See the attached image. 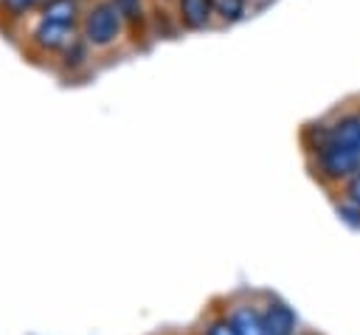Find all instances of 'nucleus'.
Masks as SVG:
<instances>
[{
  "mask_svg": "<svg viewBox=\"0 0 360 335\" xmlns=\"http://www.w3.org/2000/svg\"><path fill=\"white\" fill-rule=\"evenodd\" d=\"M318 155V169L323 177L329 180H343V177H352L357 169H360V155L338 141H332V132L329 138L315 149Z\"/></svg>",
  "mask_w": 360,
  "mask_h": 335,
  "instance_id": "1",
  "label": "nucleus"
},
{
  "mask_svg": "<svg viewBox=\"0 0 360 335\" xmlns=\"http://www.w3.org/2000/svg\"><path fill=\"white\" fill-rule=\"evenodd\" d=\"M118 28H121V11L115 3L96 6L84 20V34L93 45H110L118 37Z\"/></svg>",
  "mask_w": 360,
  "mask_h": 335,
  "instance_id": "2",
  "label": "nucleus"
},
{
  "mask_svg": "<svg viewBox=\"0 0 360 335\" xmlns=\"http://www.w3.org/2000/svg\"><path fill=\"white\" fill-rule=\"evenodd\" d=\"M264 329H267V335H292L295 332V312L287 304L273 301L264 312Z\"/></svg>",
  "mask_w": 360,
  "mask_h": 335,
  "instance_id": "3",
  "label": "nucleus"
},
{
  "mask_svg": "<svg viewBox=\"0 0 360 335\" xmlns=\"http://www.w3.org/2000/svg\"><path fill=\"white\" fill-rule=\"evenodd\" d=\"M231 324H233L236 335H267L264 318H262L253 307H245V304L231 312Z\"/></svg>",
  "mask_w": 360,
  "mask_h": 335,
  "instance_id": "4",
  "label": "nucleus"
},
{
  "mask_svg": "<svg viewBox=\"0 0 360 335\" xmlns=\"http://www.w3.org/2000/svg\"><path fill=\"white\" fill-rule=\"evenodd\" d=\"M329 132H332V141H338L360 155V118H354V115L340 118L335 127H329Z\"/></svg>",
  "mask_w": 360,
  "mask_h": 335,
  "instance_id": "5",
  "label": "nucleus"
},
{
  "mask_svg": "<svg viewBox=\"0 0 360 335\" xmlns=\"http://www.w3.org/2000/svg\"><path fill=\"white\" fill-rule=\"evenodd\" d=\"M70 28L73 25H65V23H53V20H42L39 28H37V42L42 48H59L68 42L70 37Z\"/></svg>",
  "mask_w": 360,
  "mask_h": 335,
  "instance_id": "6",
  "label": "nucleus"
},
{
  "mask_svg": "<svg viewBox=\"0 0 360 335\" xmlns=\"http://www.w3.org/2000/svg\"><path fill=\"white\" fill-rule=\"evenodd\" d=\"M214 3L211 0H180V14L188 28H202L211 17Z\"/></svg>",
  "mask_w": 360,
  "mask_h": 335,
  "instance_id": "7",
  "label": "nucleus"
},
{
  "mask_svg": "<svg viewBox=\"0 0 360 335\" xmlns=\"http://www.w3.org/2000/svg\"><path fill=\"white\" fill-rule=\"evenodd\" d=\"M42 20H53V23L73 25V20H76V0H53V3L45 8V17H42Z\"/></svg>",
  "mask_w": 360,
  "mask_h": 335,
  "instance_id": "8",
  "label": "nucleus"
},
{
  "mask_svg": "<svg viewBox=\"0 0 360 335\" xmlns=\"http://www.w3.org/2000/svg\"><path fill=\"white\" fill-rule=\"evenodd\" d=\"M211 3H214V11H217L225 23H236V20L242 17V11H245L242 0H211Z\"/></svg>",
  "mask_w": 360,
  "mask_h": 335,
  "instance_id": "9",
  "label": "nucleus"
},
{
  "mask_svg": "<svg viewBox=\"0 0 360 335\" xmlns=\"http://www.w3.org/2000/svg\"><path fill=\"white\" fill-rule=\"evenodd\" d=\"M118 11L129 20V23H138L141 20V0H115Z\"/></svg>",
  "mask_w": 360,
  "mask_h": 335,
  "instance_id": "10",
  "label": "nucleus"
},
{
  "mask_svg": "<svg viewBox=\"0 0 360 335\" xmlns=\"http://www.w3.org/2000/svg\"><path fill=\"white\" fill-rule=\"evenodd\" d=\"M338 214H340L346 222H352V225H357V228H360V206H354L352 200L340 203V206H338Z\"/></svg>",
  "mask_w": 360,
  "mask_h": 335,
  "instance_id": "11",
  "label": "nucleus"
},
{
  "mask_svg": "<svg viewBox=\"0 0 360 335\" xmlns=\"http://www.w3.org/2000/svg\"><path fill=\"white\" fill-rule=\"evenodd\" d=\"M205 335H236V329H233L231 318H219V321H214V324L205 329Z\"/></svg>",
  "mask_w": 360,
  "mask_h": 335,
  "instance_id": "12",
  "label": "nucleus"
},
{
  "mask_svg": "<svg viewBox=\"0 0 360 335\" xmlns=\"http://www.w3.org/2000/svg\"><path fill=\"white\" fill-rule=\"evenodd\" d=\"M346 197H349L354 206H360V172H354V175L349 177V186H346Z\"/></svg>",
  "mask_w": 360,
  "mask_h": 335,
  "instance_id": "13",
  "label": "nucleus"
},
{
  "mask_svg": "<svg viewBox=\"0 0 360 335\" xmlns=\"http://www.w3.org/2000/svg\"><path fill=\"white\" fill-rule=\"evenodd\" d=\"M3 3H6V8H8L11 14H22V11L34 8L39 0H3Z\"/></svg>",
  "mask_w": 360,
  "mask_h": 335,
  "instance_id": "14",
  "label": "nucleus"
}]
</instances>
